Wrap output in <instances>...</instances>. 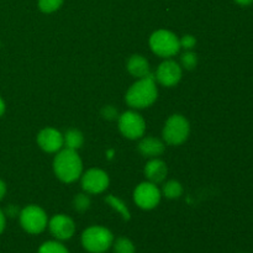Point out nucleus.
<instances>
[{"label": "nucleus", "mask_w": 253, "mask_h": 253, "mask_svg": "<svg viewBox=\"0 0 253 253\" xmlns=\"http://www.w3.org/2000/svg\"><path fill=\"white\" fill-rule=\"evenodd\" d=\"M158 95L155 76L141 78L130 86L126 93V103L133 109H145L152 105Z\"/></svg>", "instance_id": "nucleus-1"}, {"label": "nucleus", "mask_w": 253, "mask_h": 253, "mask_svg": "<svg viewBox=\"0 0 253 253\" xmlns=\"http://www.w3.org/2000/svg\"><path fill=\"white\" fill-rule=\"evenodd\" d=\"M53 170L59 180L64 183H73L82 175L83 163L77 151L64 148L54 157Z\"/></svg>", "instance_id": "nucleus-2"}, {"label": "nucleus", "mask_w": 253, "mask_h": 253, "mask_svg": "<svg viewBox=\"0 0 253 253\" xmlns=\"http://www.w3.org/2000/svg\"><path fill=\"white\" fill-rule=\"evenodd\" d=\"M111 231L103 226H90L82 234V245L90 253H104L113 246Z\"/></svg>", "instance_id": "nucleus-3"}, {"label": "nucleus", "mask_w": 253, "mask_h": 253, "mask_svg": "<svg viewBox=\"0 0 253 253\" xmlns=\"http://www.w3.org/2000/svg\"><path fill=\"white\" fill-rule=\"evenodd\" d=\"M150 47L157 56L168 58L175 56L180 49L179 39L168 30H158L150 37Z\"/></svg>", "instance_id": "nucleus-4"}, {"label": "nucleus", "mask_w": 253, "mask_h": 253, "mask_svg": "<svg viewBox=\"0 0 253 253\" xmlns=\"http://www.w3.org/2000/svg\"><path fill=\"white\" fill-rule=\"evenodd\" d=\"M189 133L190 125L187 119L179 114H174L166 121L162 135L166 142L173 146H178L187 141Z\"/></svg>", "instance_id": "nucleus-5"}, {"label": "nucleus", "mask_w": 253, "mask_h": 253, "mask_svg": "<svg viewBox=\"0 0 253 253\" xmlns=\"http://www.w3.org/2000/svg\"><path fill=\"white\" fill-rule=\"evenodd\" d=\"M20 224L21 227L31 235L41 234L48 225L47 214L42 208L37 205H29L20 211Z\"/></svg>", "instance_id": "nucleus-6"}, {"label": "nucleus", "mask_w": 253, "mask_h": 253, "mask_svg": "<svg viewBox=\"0 0 253 253\" xmlns=\"http://www.w3.org/2000/svg\"><path fill=\"white\" fill-rule=\"evenodd\" d=\"M119 130L130 140L142 137L146 130V124L142 116L136 111H126L119 116Z\"/></svg>", "instance_id": "nucleus-7"}, {"label": "nucleus", "mask_w": 253, "mask_h": 253, "mask_svg": "<svg viewBox=\"0 0 253 253\" xmlns=\"http://www.w3.org/2000/svg\"><path fill=\"white\" fill-rule=\"evenodd\" d=\"M161 190L151 182H143L137 185L133 192V200L136 205L143 210L155 209L161 200Z\"/></svg>", "instance_id": "nucleus-8"}, {"label": "nucleus", "mask_w": 253, "mask_h": 253, "mask_svg": "<svg viewBox=\"0 0 253 253\" xmlns=\"http://www.w3.org/2000/svg\"><path fill=\"white\" fill-rule=\"evenodd\" d=\"M109 175L104 170L91 168L82 177V188L89 194H100L109 187Z\"/></svg>", "instance_id": "nucleus-9"}, {"label": "nucleus", "mask_w": 253, "mask_h": 253, "mask_svg": "<svg viewBox=\"0 0 253 253\" xmlns=\"http://www.w3.org/2000/svg\"><path fill=\"white\" fill-rule=\"evenodd\" d=\"M155 78L163 86L175 85L182 78V67L177 62L167 59V61L162 62L160 64L157 72H156Z\"/></svg>", "instance_id": "nucleus-10"}, {"label": "nucleus", "mask_w": 253, "mask_h": 253, "mask_svg": "<svg viewBox=\"0 0 253 253\" xmlns=\"http://www.w3.org/2000/svg\"><path fill=\"white\" fill-rule=\"evenodd\" d=\"M48 227L51 234L61 241L69 240L76 232V224L73 220L63 214L54 215L48 221Z\"/></svg>", "instance_id": "nucleus-11"}, {"label": "nucleus", "mask_w": 253, "mask_h": 253, "mask_svg": "<svg viewBox=\"0 0 253 253\" xmlns=\"http://www.w3.org/2000/svg\"><path fill=\"white\" fill-rule=\"evenodd\" d=\"M37 143L44 152H58L63 146V135L56 128L46 127L37 135Z\"/></svg>", "instance_id": "nucleus-12"}, {"label": "nucleus", "mask_w": 253, "mask_h": 253, "mask_svg": "<svg viewBox=\"0 0 253 253\" xmlns=\"http://www.w3.org/2000/svg\"><path fill=\"white\" fill-rule=\"evenodd\" d=\"M167 166L163 161L158 160V158H152L145 167L146 178L153 184L162 183L167 177Z\"/></svg>", "instance_id": "nucleus-13"}, {"label": "nucleus", "mask_w": 253, "mask_h": 253, "mask_svg": "<svg viewBox=\"0 0 253 253\" xmlns=\"http://www.w3.org/2000/svg\"><path fill=\"white\" fill-rule=\"evenodd\" d=\"M126 68H127L128 73H130L131 76L135 77V78L137 79L145 78V77L151 74L150 63H148L147 59L143 56H141V54H133V56H131L127 61Z\"/></svg>", "instance_id": "nucleus-14"}, {"label": "nucleus", "mask_w": 253, "mask_h": 253, "mask_svg": "<svg viewBox=\"0 0 253 253\" xmlns=\"http://www.w3.org/2000/svg\"><path fill=\"white\" fill-rule=\"evenodd\" d=\"M138 151L143 157L157 158L165 151V145L156 137H145L138 143Z\"/></svg>", "instance_id": "nucleus-15"}, {"label": "nucleus", "mask_w": 253, "mask_h": 253, "mask_svg": "<svg viewBox=\"0 0 253 253\" xmlns=\"http://www.w3.org/2000/svg\"><path fill=\"white\" fill-rule=\"evenodd\" d=\"M83 133L79 130H77V128H71V130H68L63 135V145L66 146V148H69V150H79L83 146Z\"/></svg>", "instance_id": "nucleus-16"}, {"label": "nucleus", "mask_w": 253, "mask_h": 253, "mask_svg": "<svg viewBox=\"0 0 253 253\" xmlns=\"http://www.w3.org/2000/svg\"><path fill=\"white\" fill-rule=\"evenodd\" d=\"M105 202L108 203V204L110 205L113 209H115L116 211H118L119 214L124 217V220H126V221H127V220H130V217H131L130 211H128V208L126 207V204L123 202V200L119 199V198H116L115 195H108V197L105 198Z\"/></svg>", "instance_id": "nucleus-17"}, {"label": "nucleus", "mask_w": 253, "mask_h": 253, "mask_svg": "<svg viewBox=\"0 0 253 253\" xmlns=\"http://www.w3.org/2000/svg\"><path fill=\"white\" fill-rule=\"evenodd\" d=\"M162 194L168 199H177L183 194V187L177 180H169L162 188Z\"/></svg>", "instance_id": "nucleus-18"}, {"label": "nucleus", "mask_w": 253, "mask_h": 253, "mask_svg": "<svg viewBox=\"0 0 253 253\" xmlns=\"http://www.w3.org/2000/svg\"><path fill=\"white\" fill-rule=\"evenodd\" d=\"M114 253H135L136 249L133 242L126 237H119L116 241L113 242Z\"/></svg>", "instance_id": "nucleus-19"}, {"label": "nucleus", "mask_w": 253, "mask_h": 253, "mask_svg": "<svg viewBox=\"0 0 253 253\" xmlns=\"http://www.w3.org/2000/svg\"><path fill=\"white\" fill-rule=\"evenodd\" d=\"M37 253H69V251L61 242L48 241L41 245V247H40Z\"/></svg>", "instance_id": "nucleus-20"}, {"label": "nucleus", "mask_w": 253, "mask_h": 253, "mask_svg": "<svg viewBox=\"0 0 253 253\" xmlns=\"http://www.w3.org/2000/svg\"><path fill=\"white\" fill-rule=\"evenodd\" d=\"M63 4V0H39V7L42 12L51 14L57 11Z\"/></svg>", "instance_id": "nucleus-21"}, {"label": "nucleus", "mask_w": 253, "mask_h": 253, "mask_svg": "<svg viewBox=\"0 0 253 253\" xmlns=\"http://www.w3.org/2000/svg\"><path fill=\"white\" fill-rule=\"evenodd\" d=\"M180 64H182L183 68L188 69V71H192L197 67L198 64V57L194 52L187 51L180 56Z\"/></svg>", "instance_id": "nucleus-22"}, {"label": "nucleus", "mask_w": 253, "mask_h": 253, "mask_svg": "<svg viewBox=\"0 0 253 253\" xmlns=\"http://www.w3.org/2000/svg\"><path fill=\"white\" fill-rule=\"evenodd\" d=\"M74 210L79 212H84L90 208V198L86 194H77L73 199Z\"/></svg>", "instance_id": "nucleus-23"}, {"label": "nucleus", "mask_w": 253, "mask_h": 253, "mask_svg": "<svg viewBox=\"0 0 253 253\" xmlns=\"http://www.w3.org/2000/svg\"><path fill=\"white\" fill-rule=\"evenodd\" d=\"M179 43L180 48L190 51V49L195 46V43H197V40H195V37L193 36V35H184V36L179 40Z\"/></svg>", "instance_id": "nucleus-24"}, {"label": "nucleus", "mask_w": 253, "mask_h": 253, "mask_svg": "<svg viewBox=\"0 0 253 253\" xmlns=\"http://www.w3.org/2000/svg\"><path fill=\"white\" fill-rule=\"evenodd\" d=\"M101 115H103V118L106 119V120H115V119H119L118 110H116L113 105L104 106L103 110H101Z\"/></svg>", "instance_id": "nucleus-25"}, {"label": "nucleus", "mask_w": 253, "mask_h": 253, "mask_svg": "<svg viewBox=\"0 0 253 253\" xmlns=\"http://www.w3.org/2000/svg\"><path fill=\"white\" fill-rule=\"evenodd\" d=\"M17 214H20V212L19 209H17L15 205H9V207L6 208V215H9V216H16Z\"/></svg>", "instance_id": "nucleus-26"}, {"label": "nucleus", "mask_w": 253, "mask_h": 253, "mask_svg": "<svg viewBox=\"0 0 253 253\" xmlns=\"http://www.w3.org/2000/svg\"><path fill=\"white\" fill-rule=\"evenodd\" d=\"M5 225H6V219H5V214L2 212V210L0 209V235L2 234V231L5 230Z\"/></svg>", "instance_id": "nucleus-27"}, {"label": "nucleus", "mask_w": 253, "mask_h": 253, "mask_svg": "<svg viewBox=\"0 0 253 253\" xmlns=\"http://www.w3.org/2000/svg\"><path fill=\"white\" fill-rule=\"evenodd\" d=\"M5 194H6V184L0 179V200L5 197Z\"/></svg>", "instance_id": "nucleus-28"}, {"label": "nucleus", "mask_w": 253, "mask_h": 253, "mask_svg": "<svg viewBox=\"0 0 253 253\" xmlns=\"http://www.w3.org/2000/svg\"><path fill=\"white\" fill-rule=\"evenodd\" d=\"M239 5H242V6H247V5H251L253 0H235Z\"/></svg>", "instance_id": "nucleus-29"}, {"label": "nucleus", "mask_w": 253, "mask_h": 253, "mask_svg": "<svg viewBox=\"0 0 253 253\" xmlns=\"http://www.w3.org/2000/svg\"><path fill=\"white\" fill-rule=\"evenodd\" d=\"M4 113H5V103H4V100L0 98V118L4 115Z\"/></svg>", "instance_id": "nucleus-30"}]
</instances>
